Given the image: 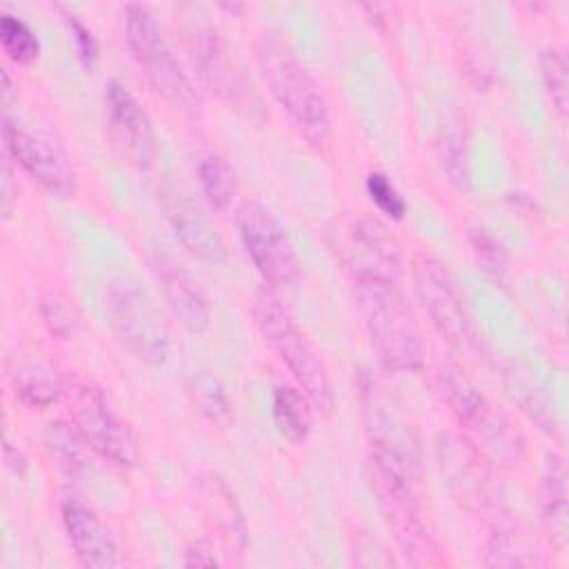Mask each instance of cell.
Here are the masks:
<instances>
[{
    "mask_svg": "<svg viewBox=\"0 0 569 569\" xmlns=\"http://www.w3.org/2000/svg\"><path fill=\"white\" fill-rule=\"evenodd\" d=\"M198 178H200L202 193L213 207L224 209L231 202L236 193V176L222 156L211 153L202 158L198 164Z\"/></svg>",
    "mask_w": 569,
    "mask_h": 569,
    "instance_id": "44dd1931",
    "label": "cell"
},
{
    "mask_svg": "<svg viewBox=\"0 0 569 569\" xmlns=\"http://www.w3.org/2000/svg\"><path fill=\"white\" fill-rule=\"evenodd\" d=\"M253 316L264 342L287 365V369L302 387L305 396L320 411L329 413L333 407V393L327 369L316 349L311 347V342L305 338V333L289 316V311L278 302L276 296L262 291L256 298Z\"/></svg>",
    "mask_w": 569,
    "mask_h": 569,
    "instance_id": "3957f363",
    "label": "cell"
},
{
    "mask_svg": "<svg viewBox=\"0 0 569 569\" xmlns=\"http://www.w3.org/2000/svg\"><path fill=\"white\" fill-rule=\"evenodd\" d=\"M273 420L278 431L291 442H305L311 431L309 398L298 389L280 385L273 389Z\"/></svg>",
    "mask_w": 569,
    "mask_h": 569,
    "instance_id": "ac0fdd59",
    "label": "cell"
},
{
    "mask_svg": "<svg viewBox=\"0 0 569 569\" xmlns=\"http://www.w3.org/2000/svg\"><path fill=\"white\" fill-rule=\"evenodd\" d=\"M62 522L80 565L89 569H111L120 565L118 545L93 509L78 500H67L62 505Z\"/></svg>",
    "mask_w": 569,
    "mask_h": 569,
    "instance_id": "7c38bea8",
    "label": "cell"
},
{
    "mask_svg": "<svg viewBox=\"0 0 569 569\" xmlns=\"http://www.w3.org/2000/svg\"><path fill=\"white\" fill-rule=\"evenodd\" d=\"M0 40H2L4 53L18 64H29L40 53V42H38L36 33L31 31V27L24 20H20L13 13H2Z\"/></svg>",
    "mask_w": 569,
    "mask_h": 569,
    "instance_id": "7402d4cb",
    "label": "cell"
},
{
    "mask_svg": "<svg viewBox=\"0 0 569 569\" xmlns=\"http://www.w3.org/2000/svg\"><path fill=\"white\" fill-rule=\"evenodd\" d=\"M4 151L36 180L47 193L56 198H73L76 196V171L69 158L47 138L24 131L11 120L2 124Z\"/></svg>",
    "mask_w": 569,
    "mask_h": 569,
    "instance_id": "30bf717a",
    "label": "cell"
},
{
    "mask_svg": "<svg viewBox=\"0 0 569 569\" xmlns=\"http://www.w3.org/2000/svg\"><path fill=\"white\" fill-rule=\"evenodd\" d=\"M107 313L118 340L149 365L164 362L169 353L167 325L149 291L131 280L120 278L107 291Z\"/></svg>",
    "mask_w": 569,
    "mask_h": 569,
    "instance_id": "5b68a950",
    "label": "cell"
},
{
    "mask_svg": "<svg viewBox=\"0 0 569 569\" xmlns=\"http://www.w3.org/2000/svg\"><path fill=\"white\" fill-rule=\"evenodd\" d=\"M193 62L198 64V73L220 93L233 91V73L229 71V62L222 53V47L211 29H198L193 33Z\"/></svg>",
    "mask_w": 569,
    "mask_h": 569,
    "instance_id": "d6986e66",
    "label": "cell"
},
{
    "mask_svg": "<svg viewBox=\"0 0 569 569\" xmlns=\"http://www.w3.org/2000/svg\"><path fill=\"white\" fill-rule=\"evenodd\" d=\"M356 291L380 362L393 371H418L425 347L409 302L387 276L356 273Z\"/></svg>",
    "mask_w": 569,
    "mask_h": 569,
    "instance_id": "6da1fadb",
    "label": "cell"
},
{
    "mask_svg": "<svg viewBox=\"0 0 569 569\" xmlns=\"http://www.w3.org/2000/svg\"><path fill=\"white\" fill-rule=\"evenodd\" d=\"M73 427L102 458L129 467L138 460V442L131 429L111 411L102 391L84 380L64 387Z\"/></svg>",
    "mask_w": 569,
    "mask_h": 569,
    "instance_id": "8992f818",
    "label": "cell"
},
{
    "mask_svg": "<svg viewBox=\"0 0 569 569\" xmlns=\"http://www.w3.org/2000/svg\"><path fill=\"white\" fill-rule=\"evenodd\" d=\"M438 153L445 173L458 189L469 187V162L465 133L458 124H447L438 138Z\"/></svg>",
    "mask_w": 569,
    "mask_h": 569,
    "instance_id": "603a6c76",
    "label": "cell"
},
{
    "mask_svg": "<svg viewBox=\"0 0 569 569\" xmlns=\"http://www.w3.org/2000/svg\"><path fill=\"white\" fill-rule=\"evenodd\" d=\"M67 18H69V27H71V36H73V42H76L78 58L87 69H91L98 60V40L91 33V29L78 20V16H67Z\"/></svg>",
    "mask_w": 569,
    "mask_h": 569,
    "instance_id": "f546056e",
    "label": "cell"
},
{
    "mask_svg": "<svg viewBox=\"0 0 569 569\" xmlns=\"http://www.w3.org/2000/svg\"><path fill=\"white\" fill-rule=\"evenodd\" d=\"M471 247L478 258V264L493 278H502L507 271V253L500 247L496 238L485 233L482 229H476L471 233Z\"/></svg>",
    "mask_w": 569,
    "mask_h": 569,
    "instance_id": "f1b7e54d",
    "label": "cell"
},
{
    "mask_svg": "<svg viewBox=\"0 0 569 569\" xmlns=\"http://www.w3.org/2000/svg\"><path fill=\"white\" fill-rule=\"evenodd\" d=\"M162 207L173 233L193 256L207 262H224L227 249L222 236L196 202L178 191H164Z\"/></svg>",
    "mask_w": 569,
    "mask_h": 569,
    "instance_id": "4fadbf2b",
    "label": "cell"
},
{
    "mask_svg": "<svg viewBox=\"0 0 569 569\" xmlns=\"http://www.w3.org/2000/svg\"><path fill=\"white\" fill-rule=\"evenodd\" d=\"M191 398H193L196 407L200 409V413L211 425H216L218 429L229 427V422L233 418L231 402H229V396H227L222 382L213 373L202 371L191 380Z\"/></svg>",
    "mask_w": 569,
    "mask_h": 569,
    "instance_id": "ffe728a7",
    "label": "cell"
},
{
    "mask_svg": "<svg viewBox=\"0 0 569 569\" xmlns=\"http://www.w3.org/2000/svg\"><path fill=\"white\" fill-rule=\"evenodd\" d=\"M104 89L107 120L113 142L131 164L149 169L156 160V136L147 111L118 80H111Z\"/></svg>",
    "mask_w": 569,
    "mask_h": 569,
    "instance_id": "8fae6325",
    "label": "cell"
},
{
    "mask_svg": "<svg viewBox=\"0 0 569 569\" xmlns=\"http://www.w3.org/2000/svg\"><path fill=\"white\" fill-rule=\"evenodd\" d=\"M11 167H9V153L4 151V164H2V213L4 218L11 216L13 209V187H11Z\"/></svg>",
    "mask_w": 569,
    "mask_h": 569,
    "instance_id": "1f68e13d",
    "label": "cell"
},
{
    "mask_svg": "<svg viewBox=\"0 0 569 569\" xmlns=\"http://www.w3.org/2000/svg\"><path fill=\"white\" fill-rule=\"evenodd\" d=\"M367 193L371 198V202L389 218L393 220H400L405 213H407V202L405 198L400 196V191L391 184V180L380 173V171H373L367 176Z\"/></svg>",
    "mask_w": 569,
    "mask_h": 569,
    "instance_id": "4316f807",
    "label": "cell"
},
{
    "mask_svg": "<svg viewBox=\"0 0 569 569\" xmlns=\"http://www.w3.org/2000/svg\"><path fill=\"white\" fill-rule=\"evenodd\" d=\"M158 276L173 316L189 331H202L209 325V305L198 280L169 256L158 258Z\"/></svg>",
    "mask_w": 569,
    "mask_h": 569,
    "instance_id": "9a60e30c",
    "label": "cell"
},
{
    "mask_svg": "<svg viewBox=\"0 0 569 569\" xmlns=\"http://www.w3.org/2000/svg\"><path fill=\"white\" fill-rule=\"evenodd\" d=\"M376 491L389 520L396 542L411 567H436L442 562L440 549L416 513L411 485L376 469Z\"/></svg>",
    "mask_w": 569,
    "mask_h": 569,
    "instance_id": "9c48e42d",
    "label": "cell"
},
{
    "mask_svg": "<svg viewBox=\"0 0 569 569\" xmlns=\"http://www.w3.org/2000/svg\"><path fill=\"white\" fill-rule=\"evenodd\" d=\"M44 442H47L49 451L62 465H67V467H80L82 465V460H84V449H82L84 438L78 433V429L73 431L64 422H49L47 433H44Z\"/></svg>",
    "mask_w": 569,
    "mask_h": 569,
    "instance_id": "484cf974",
    "label": "cell"
},
{
    "mask_svg": "<svg viewBox=\"0 0 569 569\" xmlns=\"http://www.w3.org/2000/svg\"><path fill=\"white\" fill-rule=\"evenodd\" d=\"M7 376L20 400L36 409L53 405L64 393V385L51 365L33 351L16 349L7 360Z\"/></svg>",
    "mask_w": 569,
    "mask_h": 569,
    "instance_id": "2e32d148",
    "label": "cell"
},
{
    "mask_svg": "<svg viewBox=\"0 0 569 569\" xmlns=\"http://www.w3.org/2000/svg\"><path fill=\"white\" fill-rule=\"evenodd\" d=\"M351 242L365 256L358 273H376L387 276L398 271L400 264V247L396 238L373 218H360L351 227Z\"/></svg>",
    "mask_w": 569,
    "mask_h": 569,
    "instance_id": "e0dca14e",
    "label": "cell"
},
{
    "mask_svg": "<svg viewBox=\"0 0 569 569\" xmlns=\"http://www.w3.org/2000/svg\"><path fill=\"white\" fill-rule=\"evenodd\" d=\"M127 42L151 87L173 107L193 111L200 104L193 82L169 47L160 24L144 4H127Z\"/></svg>",
    "mask_w": 569,
    "mask_h": 569,
    "instance_id": "277c9868",
    "label": "cell"
},
{
    "mask_svg": "<svg viewBox=\"0 0 569 569\" xmlns=\"http://www.w3.org/2000/svg\"><path fill=\"white\" fill-rule=\"evenodd\" d=\"M258 62L264 80L287 111L293 127L316 147L329 140L331 120L327 100L296 53L276 36H262L258 40Z\"/></svg>",
    "mask_w": 569,
    "mask_h": 569,
    "instance_id": "7a4b0ae2",
    "label": "cell"
},
{
    "mask_svg": "<svg viewBox=\"0 0 569 569\" xmlns=\"http://www.w3.org/2000/svg\"><path fill=\"white\" fill-rule=\"evenodd\" d=\"M436 387L460 425L480 436H489L493 427L491 407L458 365L440 362L436 367Z\"/></svg>",
    "mask_w": 569,
    "mask_h": 569,
    "instance_id": "5bb4252c",
    "label": "cell"
},
{
    "mask_svg": "<svg viewBox=\"0 0 569 569\" xmlns=\"http://www.w3.org/2000/svg\"><path fill=\"white\" fill-rule=\"evenodd\" d=\"M4 462H7V467H9L11 471H16V473H22L24 467H27V460H24L22 451L16 449L9 440H4Z\"/></svg>",
    "mask_w": 569,
    "mask_h": 569,
    "instance_id": "d6a6232c",
    "label": "cell"
},
{
    "mask_svg": "<svg viewBox=\"0 0 569 569\" xmlns=\"http://www.w3.org/2000/svg\"><path fill=\"white\" fill-rule=\"evenodd\" d=\"M40 316L44 327L58 338L71 336L78 327V311L73 302L58 289H49L40 296Z\"/></svg>",
    "mask_w": 569,
    "mask_h": 569,
    "instance_id": "d4e9b609",
    "label": "cell"
},
{
    "mask_svg": "<svg viewBox=\"0 0 569 569\" xmlns=\"http://www.w3.org/2000/svg\"><path fill=\"white\" fill-rule=\"evenodd\" d=\"M236 224L253 267L267 282L289 284L298 278L300 260L293 244L264 204L244 200L238 207Z\"/></svg>",
    "mask_w": 569,
    "mask_h": 569,
    "instance_id": "52a82bcc",
    "label": "cell"
},
{
    "mask_svg": "<svg viewBox=\"0 0 569 569\" xmlns=\"http://www.w3.org/2000/svg\"><path fill=\"white\" fill-rule=\"evenodd\" d=\"M540 71L545 89L560 113H567L569 104V67L567 58L558 47H547L540 53Z\"/></svg>",
    "mask_w": 569,
    "mask_h": 569,
    "instance_id": "cb8c5ba5",
    "label": "cell"
},
{
    "mask_svg": "<svg viewBox=\"0 0 569 569\" xmlns=\"http://www.w3.org/2000/svg\"><path fill=\"white\" fill-rule=\"evenodd\" d=\"M216 549L207 540H196L184 551V567H216Z\"/></svg>",
    "mask_w": 569,
    "mask_h": 569,
    "instance_id": "4dcf8cb0",
    "label": "cell"
},
{
    "mask_svg": "<svg viewBox=\"0 0 569 569\" xmlns=\"http://www.w3.org/2000/svg\"><path fill=\"white\" fill-rule=\"evenodd\" d=\"M542 505H545L547 520H551V527L565 531V473L558 460L549 465Z\"/></svg>",
    "mask_w": 569,
    "mask_h": 569,
    "instance_id": "83f0119b",
    "label": "cell"
},
{
    "mask_svg": "<svg viewBox=\"0 0 569 569\" xmlns=\"http://www.w3.org/2000/svg\"><path fill=\"white\" fill-rule=\"evenodd\" d=\"M411 271H413V287H416L418 300L429 313L433 327L442 333V338H447L449 345L458 349H471L473 347L471 322L440 260H436L429 253H418L413 256Z\"/></svg>",
    "mask_w": 569,
    "mask_h": 569,
    "instance_id": "ba28073f",
    "label": "cell"
}]
</instances>
